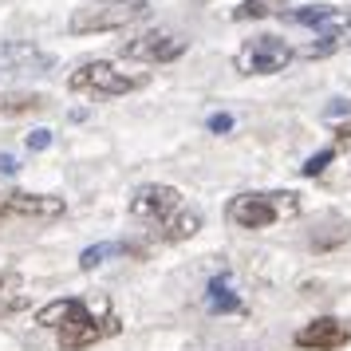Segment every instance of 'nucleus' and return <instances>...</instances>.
Here are the masks:
<instances>
[{
    "label": "nucleus",
    "instance_id": "nucleus-1",
    "mask_svg": "<svg viewBox=\"0 0 351 351\" xmlns=\"http://www.w3.org/2000/svg\"><path fill=\"white\" fill-rule=\"evenodd\" d=\"M40 328H56L60 348L64 351H83L95 348L103 339H111L119 332V316H114L111 300L103 292L91 296H67V300H51L36 312Z\"/></svg>",
    "mask_w": 351,
    "mask_h": 351
},
{
    "label": "nucleus",
    "instance_id": "nucleus-2",
    "mask_svg": "<svg viewBox=\"0 0 351 351\" xmlns=\"http://www.w3.org/2000/svg\"><path fill=\"white\" fill-rule=\"evenodd\" d=\"M127 213L130 221H138L158 241H190L202 229V209L190 206L174 186H162V182H150L143 190H134Z\"/></svg>",
    "mask_w": 351,
    "mask_h": 351
},
{
    "label": "nucleus",
    "instance_id": "nucleus-3",
    "mask_svg": "<svg viewBox=\"0 0 351 351\" xmlns=\"http://www.w3.org/2000/svg\"><path fill=\"white\" fill-rule=\"evenodd\" d=\"M288 24H300V28H312L319 36L316 44H308L300 51L304 60H324L332 51L348 48L351 44V12L348 8H328V4H304V8H288L280 12Z\"/></svg>",
    "mask_w": 351,
    "mask_h": 351
},
{
    "label": "nucleus",
    "instance_id": "nucleus-4",
    "mask_svg": "<svg viewBox=\"0 0 351 351\" xmlns=\"http://www.w3.org/2000/svg\"><path fill=\"white\" fill-rule=\"evenodd\" d=\"M300 213V193L292 190H269V193H237L229 206H225V217L237 229H269L276 221H288Z\"/></svg>",
    "mask_w": 351,
    "mask_h": 351
},
{
    "label": "nucleus",
    "instance_id": "nucleus-5",
    "mask_svg": "<svg viewBox=\"0 0 351 351\" xmlns=\"http://www.w3.org/2000/svg\"><path fill=\"white\" fill-rule=\"evenodd\" d=\"M146 16H150V4L146 0H95V4H80L71 12L67 32L71 36L119 32V28H130V24H138Z\"/></svg>",
    "mask_w": 351,
    "mask_h": 351
},
{
    "label": "nucleus",
    "instance_id": "nucleus-6",
    "mask_svg": "<svg viewBox=\"0 0 351 351\" xmlns=\"http://www.w3.org/2000/svg\"><path fill=\"white\" fill-rule=\"evenodd\" d=\"M67 87L80 91V95L119 99V95H130V91H143L146 75H130V71H119V67L107 64V60H91V64H80L67 75Z\"/></svg>",
    "mask_w": 351,
    "mask_h": 351
},
{
    "label": "nucleus",
    "instance_id": "nucleus-7",
    "mask_svg": "<svg viewBox=\"0 0 351 351\" xmlns=\"http://www.w3.org/2000/svg\"><path fill=\"white\" fill-rule=\"evenodd\" d=\"M292 60H296V51L288 48L280 36H253V40L241 44L233 64H237L241 75H276V71H285Z\"/></svg>",
    "mask_w": 351,
    "mask_h": 351
},
{
    "label": "nucleus",
    "instance_id": "nucleus-8",
    "mask_svg": "<svg viewBox=\"0 0 351 351\" xmlns=\"http://www.w3.org/2000/svg\"><path fill=\"white\" fill-rule=\"evenodd\" d=\"M64 197H51V193H0V221H56L64 217Z\"/></svg>",
    "mask_w": 351,
    "mask_h": 351
},
{
    "label": "nucleus",
    "instance_id": "nucleus-9",
    "mask_svg": "<svg viewBox=\"0 0 351 351\" xmlns=\"http://www.w3.org/2000/svg\"><path fill=\"white\" fill-rule=\"evenodd\" d=\"M186 48H190V40H182L178 32H146L127 40L123 56L138 60V64H174L178 56H186Z\"/></svg>",
    "mask_w": 351,
    "mask_h": 351
},
{
    "label": "nucleus",
    "instance_id": "nucleus-10",
    "mask_svg": "<svg viewBox=\"0 0 351 351\" xmlns=\"http://www.w3.org/2000/svg\"><path fill=\"white\" fill-rule=\"evenodd\" d=\"M348 339H351V332H348L343 319L319 316V319L304 324L300 332H296V348H304V351H335V348H343Z\"/></svg>",
    "mask_w": 351,
    "mask_h": 351
},
{
    "label": "nucleus",
    "instance_id": "nucleus-11",
    "mask_svg": "<svg viewBox=\"0 0 351 351\" xmlns=\"http://www.w3.org/2000/svg\"><path fill=\"white\" fill-rule=\"evenodd\" d=\"M51 56L28 40H0V71H48Z\"/></svg>",
    "mask_w": 351,
    "mask_h": 351
},
{
    "label": "nucleus",
    "instance_id": "nucleus-12",
    "mask_svg": "<svg viewBox=\"0 0 351 351\" xmlns=\"http://www.w3.org/2000/svg\"><path fill=\"white\" fill-rule=\"evenodd\" d=\"M206 304H209V312H217V316L241 312V308H245L241 296H237V288H233V280H229V272H217V276L206 285Z\"/></svg>",
    "mask_w": 351,
    "mask_h": 351
},
{
    "label": "nucleus",
    "instance_id": "nucleus-13",
    "mask_svg": "<svg viewBox=\"0 0 351 351\" xmlns=\"http://www.w3.org/2000/svg\"><path fill=\"white\" fill-rule=\"evenodd\" d=\"M20 308H28V288L16 272H0V316H12Z\"/></svg>",
    "mask_w": 351,
    "mask_h": 351
},
{
    "label": "nucleus",
    "instance_id": "nucleus-14",
    "mask_svg": "<svg viewBox=\"0 0 351 351\" xmlns=\"http://www.w3.org/2000/svg\"><path fill=\"white\" fill-rule=\"evenodd\" d=\"M272 12H285V0H245L233 8V20H261Z\"/></svg>",
    "mask_w": 351,
    "mask_h": 351
},
{
    "label": "nucleus",
    "instance_id": "nucleus-15",
    "mask_svg": "<svg viewBox=\"0 0 351 351\" xmlns=\"http://www.w3.org/2000/svg\"><path fill=\"white\" fill-rule=\"evenodd\" d=\"M48 99L44 95H4L0 99V111L4 114H24V111H44Z\"/></svg>",
    "mask_w": 351,
    "mask_h": 351
},
{
    "label": "nucleus",
    "instance_id": "nucleus-16",
    "mask_svg": "<svg viewBox=\"0 0 351 351\" xmlns=\"http://www.w3.org/2000/svg\"><path fill=\"white\" fill-rule=\"evenodd\" d=\"M332 158H335V150L328 146V150H319V154H312V158L304 162V166H300V174H304V178H319L324 170H328V162H332Z\"/></svg>",
    "mask_w": 351,
    "mask_h": 351
},
{
    "label": "nucleus",
    "instance_id": "nucleus-17",
    "mask_svg": "<svg viewBox=\"0 0 351 351\" xmlns=\"http://www.w3.org/2000/svg\"><path fill=\"white\" fill-rule=\"evenodd\" d=\"M24 143H28V150H48V146H51V130L36 127L32 134H28V138H24Z\"/></svg>",
    "mask_w": 351,
    "mask_h": 351
},
{
    "label": "nucleus",
    "instance_id": "nucleus-18",
    "mask_svg": "<svg viewBox=\"0 0 351 351\" xmlns=\"http://www.w3.org/2000/svg\"><path fill=\"white\" fill-rule=\"evenodd\" d=\"M209 130L213 134H225V130H233V114H209Z\"/></svg>",
    "mask_w": 351,
    "mask_h": 351
},
{
    "label": "nucleus",
    "instance_id": "nucleus-19",
    "mask_svg": "<svg viewBox=\"0 0 351 351\" xmlns=\"http://www.w3.org/2000/svg\"><path fill=\"white\" fill-rule=\"evenodd\" d=\"M343 114H348V119H351V99H339V103H332V107L324 111V119L332 123V119H343Z\"/></svg>",
    "mask_w": 351,
    "mask_h": 351
},
{
    "label": "nucleus",
    "instance_id": "nucleus-20",
    "mask_svg": "<svg viewBox=\"0 0 351 351\" xmlns=\"http://www.w3.org/2000/svg\"><path fill=\"white\" fill-rule=\"evenodd\" d=\"M0 174H16V158L12 154H0Z\"/></svg>",
    "mask_w": 351,
    "mask_h": 351
}]
</instances>
